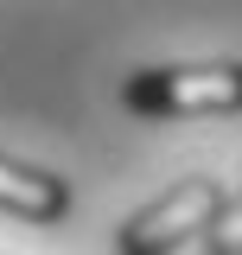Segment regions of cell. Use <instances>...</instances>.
Here are the masks:
<instances>
[{
	"mask_svg": "<svg viewBox=\"0 0 242 255\" xmlns=\"http://www.w3.org/2000/svg\"><path fill=\"white\" fill-rule=\"evenodd\" d=\"M0 211L26 223H64L70 217V185L45 166H26V159L0 153Z\"/></svg>",
	"mask_w": 242,
	"mask_h": 255,
	"instance_id": "cell-3",
	"label": "cell"
},
{
	"mask_svg": "<svg viewBox=\"0 0 242 255\" xmlns=\"http://www.w3.org/2000/svg\"><path fill=\"white\" fill-rule=\"evenodd\" d=\"M217 204H223V185L204 179V172H191V179H179L172 191H159L147 211H134L115 230V255H172V249H185L191 236H204V223L217 217Z\"/></svg>",
	"mask_w": 242,
	"mask_h": 255,
	"instance_id": "cell-2",
	"label": "cell"
},
{
	"mask_svg": "<svg viewBox=\"0 0 242 255\" xmlns=\"http://www.w3.org/2000/svg\"><path fill=\"white\" fill-rule=\"evenodd\" d=\"M127 115L147 122H191V115H242V64H147L121 83Z\"/></svg>",
	"mask_w": 242,
	"mask_h": 255,
	"instance_id": "cell-1",
	"label": "cell"
},
{
	"mask_svg": "<svg viewBox=\"0 0 242 255\" xmlns=\"http://www.w3.org/2000/svg\"><path fill=\"white\" fill-rule=\"evenodd\" d=\"M204 255H242V185L223 191L217 217L204 223Z\"/></svg>",
	"mask_w": 242,
	"mask_h": 255,
	"instance_id": "cell-4",
	"label": "cell"
}]
</instances>
